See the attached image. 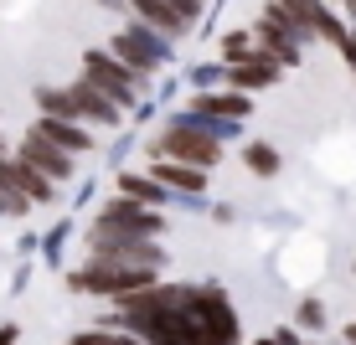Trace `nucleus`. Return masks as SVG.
I'll use <instances>...</instances> for the list:
<instances>
[{
    "label": "nucleus",
    "mask_w": 356,
    "mask_h": 345,
    "mask_svg": "<svg viewBox=\"0 0 356 345\" xmlns=\"http://www.w3.org/2000/svg\"><path fill=\"white\" fill-rule=\"evenodd\" d=\"M232 134L227 119H176V124H165L155 134V155H170V160H186V165H217V155H222V140Z\"/></svg>",
    "instance_id": "nucleus-1"
},
{
    "label": "nucleus",
    "mask_w": 356,
    "mask_h": 345,
    "mask_svg": "<svg viewBox=\"0 0 356 345\" xmlns=\"http://www.w3.org/2000/svg\"><path fill=\"white\" fill-rule=\"evenodd\" d=\"M83 78H88L98 93H108L119 108H129L134 98H140V72L124 67L119 57H108V52H88V57H83Z\"/></svg>",
    "instance_id": "nucleus-2"
},
{
    "label": "nucleus",
    "mask_w": 356,
    "mask_h": 345,
    "mask_svg": "<svg viewBox=\"0 0 356 345\" xmlns=\"http://www.w3.org/2000/svg\"><path fill=\"white\" fill-rule=\"evenodd\" d=\"M155 232H161V217H155L145 201H134V196L114 201L93 221V242H104V237H155Z\"/></svg>",
    "instance_id": "nucleus-3"
},
{
    "label": "nucleus",
    "mask_w": 356,
    "mask_h": 345,
    "mask_svg": "<svg viewBox=\"0 0 356 345\" xmlns=\"http://www.w3.org/2000/svg\"><path fill=\"white\" fill-rule=\"evenodd\" d=\"M155 268H108V263H88L83 274H72V289H88V294H108V299H129V294L150 289Z\"/></svg>",
    "instance_id": "nucleus-4"
},
{
    "label": "nucleus",
    "mask_w": 356,
    "mask_h": 345,
    "mask_svg": "<svg viewBox=\"0 0 356 345\" xmlns=\"http://www.w3.org/2000/svg\"><path fill=\"white\" fill-rule=\"evenodd\" d=\"M161 248L150 237H104L93 242L88 263H108V268H161Z\"/></svg>",
    "instance_id": "nucleus-5"
},
{
    "label": "nucleus",
    "mask_w": 356,
    "mask_h": 345,
    "mask_svg": "<svg viewBox=\"0 0 356 345\" xmlns=\"http://www.w3.org/2000/svg\"><path fill=\"white\" fill-rule=\"evenodd\" d=\"M129 6L140 10V21H150L161 36H181L196 16H202V0H129Z\"/></svg>",
    "instance_id": "nucleus-6"
},
{
    "label": "nucleus",
    "mask_w": 356,
    "mask_h": 345,
    "mask_svg": "<svg viewBox=\"0 0 356 345\" xmlns=\"http://www.w3.org/2000/svg\"><path fill=\"white\" fill-rule=\"evenodd\" d=\"M21 160H26V165H36L47 180H67V176H72V165H67V155H63V144H52L42 129H31V134H26V144H21Z\"/></svg>",
    "instance_id": "nucleus-7"
},
{
    "label": "nucleus",
    "mask_w": 356,
    "mask_h": 345,
    "mask_svg": "<svg viewBox=\"0 0 356 345\" xmlns=\"http://www.w3.org/2000/svg\"><path fill=\"white\" fill-rule=\"evenodd\" d=\"M114 57H119L124 67H134V72H150V67L165 57V47L155 42L150 31H119V36H114Z\"/></svg>",
    "instance_id": "nucleus-8"
},
{
    "label": "nucleus",
    "mask_w": 356,
    "mask_h": 345,
    "mask_svg": "<svg viewBox=\"0 0 356 345\" xmlns=\"http://www.w3.org/2000/svg\"><path fill=\"white\" fill-rule=\"evenodd\" d=\"M67 93H72V114H78V119H98V124H114V119H119V103L108 93H98L88 78L72 83Z\"/></svg>",
    "instance_id": "nucleus-9"
},
{
    "label": "nucleus",
    "mask_w": 356,
    "mask_h": 345,
    "mask_svg": "<svg viewBox=\"0 0 356 345\" xmlns=\"http://www.w3.org/2000/svg\"><path fill=\"white\" fill-rule=\"evenodd\" d=\"M155 180L170 186V191H186V196H196L207 186V176L196 165H186V160H161V165H155Z\"/></svg>",
    "instance_id": "nucleus-10"
},
{
    "label": "nucleus",
    "mask_w": 356,
    "mask_h": 345,
    "mask_svg": "<svg viewBox=\"0 0 356 345\" xmlns=\"http://www.w3.org/2000/svg\"><path fill=\"white\" fill-rule=\"evenodd\" d=\"M36 129H42L52 144H63V150H78V155H83V150H93V140H88V134H83L78 124H72V119H63V114H47Z\"/></svg>",
    "instance_id": "nucleus-11"
},
{
    "label": "nucleus",
    "mask_w": 356,
    "mask_h": 345,
    "mask_svg": "<svg viewBox=\"0 0 356 345\" xmlns=\"http://www.w3.org/2000/svg\"><path fill=\"white\" fill-rule=\"evenodd\" d=\"M274 62H264L259 52L248 57V62H232V83H238V88H268V83H274Z\"/></svg>",
    "instance_id": "nucleus-12"
},
{
    "label": "nucleus",
    "mask_w": 356,
    "mask_h": 345,
    "mask_svg": "<svg viewBox=\"0 0 356 345\" xmlns=\"http://www.w3.org/2000/svg\"><path fill=\"white\" fill-rule=\"evenodd\" d=\"M196 114H207V119H243L248 114V98H217V93H196Z\"/></svg>",
    "instance_id": "nucleus-13"
},
{
    "label": "nucleus",
    "mask_w": 356,
    "mask_h": 345,
    "mask_svg": "<svg viewBox=\"0 0 356 345\" xmlns=\"http://www.w3.org/2000/svg\"><path fill=\"white\" fill-rule=\"evenodd\" d=\"M119 191L134 196L145 206H161V180H140V176H119Z\"/></svg>",
    "instance_id": "nucleus-14"
},
{
    "label": "nucleus",
    "mask_w": 356,
    "mask_h": 345,
    "mask_svg": "<svg viewBox=\"0 0 356 345\" xmlns=\"http://www.w3.org/2000/svg\"><path fill=\"white\" fill-rule=\"evenodd\" d=\"M243 160H248V170H259V176H274V170L284 165L274 144H248V150H243Z\"/></svg>",
    "instance_id": "nucleus-15"
},
{
    "label": "nucleus",
    "mask_w": 356,
    "mask_h": 345,
    "mask_svg": "<svg viewBox=\"0 0 356 345\" xmlns=\"http://www.w3.org/2000/svg\"><path fill=\"white\" fill-rule=\"evenodd\" d=\"M253 47H248V31H232L227 36V62H248Z\"/></svg>",
    "instance_id": "nucleus-16"
},
{
    "label": "nucleus",
    "mask_w": 356,
    "mask_h": 345,
    "mask_svg": "<svg viewBox=\"0 0 356 345\" xmlns=\"http://www.w3.org/2000/svg\"><path fill=\"white\" fill-rule=\"evenodd\" d=\"M72 345H124V340H119V335H98V330H93V335H72Z\"/></svg>",
    "instance_id": "nucleus-17"
},
{
    "label": "nucleus",
    "mask_w": 356,
    "mask_h": 345,
    "mask_svg": "<svg viewBox=\"0 0 356 345\" xmlns=\"http://www.w3.org/2000/svg\"><path fill=\"white\" fill-rule=\"evenodd\" d=\"M300 319H305V325H321V319H325V310H321V304L310 299V304H305V310H300Z\"/></svg>",
    "instance_id": "nucleus-18"
},
{
    "label": "nucleus",
    "mask_w": 356,
    "mask_h": 345,
    "mask_svg": "<svg viewBox=\"0 0 356 345\" xmlns=\"http://www.w3.org/2000/svg\"><path fill=\"white\" fill-rule=\"evenodd\" d=\"M346 345H356V325H346Z\"/></svg>",
    "instance_id": "nucleus-19"
},
{
    "label": "nucleus",
    "mask_w": 356,
    "mask_h": 345,
    "mask_svg": "<svg viewBox=\"0 0 356 345\" xmlns=\"http://www.w3.org/2000/svg\"><path fill=\"white\" fill-rule=\"evenodd\" d=\"M10 335H16V330H0V345H10Z\"/></svg>",
    "instance_id": "nucleus-20"
},
{
    "label": "nucleus",
    "mask_w": 356,
    "mask_h": 345,
    "mask_svg": "<svg viewBox=\"0 0 356 345\" xmlns=\"http://www.w3.org/2000/svg\"><path fill=\"white\" fill-rule=\"evenodd\" d=\"M279 345H294V335H279Z\"/></svg>",
    "instance_id": "nucleus-21"
},
{
    "label": "nucleus",
    "mask_w": 356,
    "mask_h": 345,
    "mask_svg": "<svg viewBox=\"0 0 356 345\" xmlns=\"http://www.w3.org/2000/svg\"><path fill=\"white\" fill-rule=\"evenodd\" d=\"M264 345H274V340H264Z\"/></svg>",
    "instance_id": "nucleus-22"
}]
</instances>
